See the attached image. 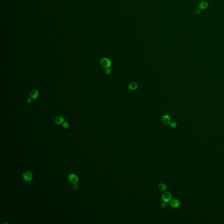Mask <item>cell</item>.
I'll return each instance as SVG.
<instances>
[{
	"instance_id": "1",
	"label": "cell",
	"mask_w": 224,
	"mask_h": 224,
	"mask_svg": "<svg viewBox=\"0 0 224 224\" xmlns=\"http://www.w3.org/2000/svg\"><path fill=\"white\" fill-rule=\"evenodd\" d=\"M101 66L104 68H109L111 66V61L107 58H103L100 61Z\"/></svg>"
},
{
	"instance_id": "2",
	"label": "cell",
	"mask_w": 224,
	"mask_h": 224,
	"mask_svg": "<svg viewBox=\"0 0 224 224\" xmlns=\"http://www.w3.org/2000/svg\"><path fill=\"white\" fill-rule=\"evenodd\" d=\"M172 196L171 194L169 192H166L162 194V199L164 202L166 203H169L172 200Z\"/></svg>"
},
{
	"instance_id": "3",
	"label": "cell",
	"mask_w": 224,
	"mask_h": 224,
	"mask_svg": "<svg viewBox=\"0 0 224 224\" xmlns=\"http://www.w3.org/2000/svg\"><path fill=\"white\" fill-rule=\"evenodd\" d=\"M22 177L27 182H29L33 178V174L29 171H26L22 174Z\"/></svg>"
},
{
	"instance_id": "4",
	"label": "cell",
	"mask_w": 224,
	"mask_h": 224,
	"mask_svg": "<svg viewBox=\"0 0 224 224\" xmlns=\"http://www.w3.org/2000/svg\"><path fill=\"white\" fill-rule=\"evenodd\" d=\"M68 179L70 183L73 184H76L79 181V177L75 174L72 173L68 176Z\"/></svg>"
},
{
	"instance_id": "5",
	"label": "cell",
	"mask_w": 224,
	"mask_h": 224,
	"mask_svg": "<svg viewBox=\"0 0 224 224\" xmlns=\"http://www.w3.org/2000/svg\"><path fill=\"white\" fill-rule=\"evenodd\" d=\"M170 204L173 208H177L180 205V202L177 199H173L170 201Z\"/></svg>"
},
{
	"instance_id": "6",
	"label": "cell",
	"mask_w": 224,
	"mask_h": 224,
	"mask_svg": "<svg viewBox=\"0 0 224 224\" xmlns=\"http://www.w3.org/2000/svg\"><path fill=\"white\" fill-rule=\"evenodd\" d=\"M162 121L165 125H169L171 122V119L169 115H165L162 118Z\"/></svg>"
},
{
	"instance_id": "7",
	"label": "cell",
	"mask_w": 224,
	"mask_h": 224,
	"mask_svg": "<svg viewBox=\"0 0 224 224\" xmlns=\"http://www.w3.org/2000/svg\"><path fill=\"white\" fill-rule=\"evenodd\" d=\"M65 121L64 118L62 116H58L55 119V123L57 125L63 124Z\"/></svg>"
},
{
	"instance_id": "8",
	"label": "cell",
	"mask_w": 224,
	"mask_h": 224,
	"mask_svg": "<svg viewBox=\"0 0 224 224\" xmlns=\"http://www.w3.org/2000/svg\"><path fill=\"white\" fill-rule=\"evenodd\" d=\"M39 91L36 89H34L32 91L30 94L31 98L33 100L37 99L39 96Z\"/></svg>"
},
{
	"instance_id": "9",
	"label": "cell",
	"mask_w": 224,
	"mask_h": 224,
	"mask_svg": "<svg viewBox=\"0 0 224 224\" xmlns=\"http://www.w3.org/2000/svg\"><path fill=\"white\" fill-rule=\"evenodd\" d=\"M138 88V85L136 82H133L130 83L128 85V88L132 91H134L136 90Z\"/></svg>"
},
{
	"instance_id": "10",
	"label": "cell",
	"mask_w": 224,
	"mask_h": 224,
	"mask_svg": "<svg viewBox=\"0 0 224 224\" xmlns=\"http://www.w3.org/2000/svg\"><path fill=\"white\" fill-rule=\"evenodd\" d=\"M208 6V3L207 1H202L199 4V8L200 9L204 10L207 8Z\"/></svg>"
},
{
	"instance_id": "11",
	"label": "cell",
	"mask_w": 224,
	"mask_h": 224,
	"mask_svg": "<svg viewBox=\"0 0 224 224\" xmlns=\"http://www.w3.org/2000/svg\"><path fill=\"white\" fill-rule=\"evenodd\" d=\"M158 187L161 191H165L167 189L166 185L164 183H160L158 186Z\"/></svg>"
},
{
	"instance_id": "12",
	"label": "cell",
	"mask_w": 224,
	"mask_h": 224,
	"mask_svg": "<svg viewBox=\"0 0 224 224\" xmlns=\"http://www.w3.org/2000/svg\"><path fill=\"white\" fill-rule=\"evenodd\" d=\"M170 125L171 127H172L173 128H174L176 127L177 123L175 121H172V122H171V123L170 124Z\"/></svg>"
},
{
	"instance_id": "13",
	"label": "cell",
	"mask_w": 224,
	"mask_h": 224,
	"mask_svg": "<svg viewBox=\"0 0 224 224\" xmlns=\"http://www.w3.org/2000/svg\"><path fill=\"white\" fill-rule=\"evenodd\" d=\"M69 124L67 121H65L64 123L63 124V127L65 129L67 128L68 127H69Z\"/></svg>"
},
{
	"instance_id": "14",
	"label": "cell",
	"mask_w": 224,
	"mask_h": 224,
	"mask_svg": "<svg viewBox=\"0 0 224 224\" xmlns=\"http://www.w3.org/2000/svg\"><path fill=\"white\" fill-rule=\"evenodd\" d=\"M105 73L106 75H109L111 73V70L109 68H107L105 70Z\"/></svg>"
},
{
	"instance_id": "15",
	"label": "cell",
	"mask_w": 224,
	"mask_h": 224,
	"mask_svg": "<svg viewBox=\"0 0 224 224\" xmlns=\"http://www.w3.org/2000/svg\"><path fill=\"white\" fill-rule=\"evenodd\" d=\"M161 207L162 208H166L167 207L166 203V202H165L162 203L161 204Z\"/></svg>"
},
{
	"instance_id": "16",
	"label": "cell",
	"mask_w": 224,
	"mask_h": 224,
	"mask_svg": "<svg viewBox=\"0 0 224 224\" xmlns=\"http://www.w3.org/2000/svg\"><path fill=\"white\" fill-rule=\"evenodd\" d=\"M73 187L75 190H78L79 188V185L78 184H77V183L76 184H74V185H73Z\"/></svg>"
},
{
	"instance_id": "17",
	"label": "cell",
	"mask_w": 224,
	"mask_h": 224,
	"mask_svg": "<svg viewBox=\"0 0 224 224\" xmlns=\"http://www.w3.org/2000/svg\"><path fill=\"white\" fill-rule=\"evenodd\" d=\"M33 99L30 98H28L27 99V102L28 103H30L32 102Z\"/></svg>"
},
{
	"instance_id": "18",
	"label": "cell",
	"mask_w": 224,
	"mask_h": 224,
	"mask_svg": "<svg viewBox=\"0 0 224 224\" xmlns=\"http://www.w3.org/2000/svg\"><path fill=\"white\" fill-rule=\"evenodd\" d=\"M200 10H197V11H196V13L197 14V15L200 14Z\"/></svg>"
}]
</instances>
